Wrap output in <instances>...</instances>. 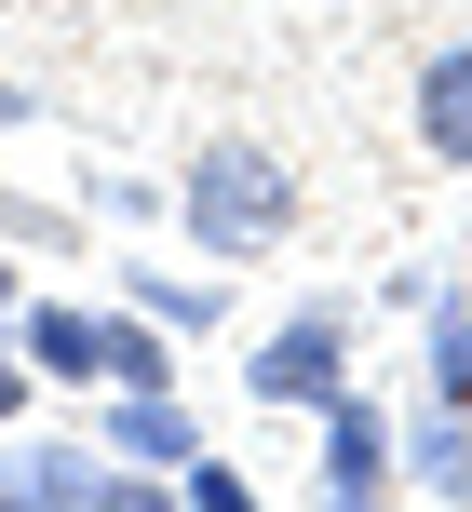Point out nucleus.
Listing matches in <instances>:
<instances>
[{
	"instance_id": "f257e3e1",
	"label": "nucleus",
	"mask_w": 472,
	"mask_h": 512,
	"mask_svg": "<svg viewBox=\"0 0 472 512\" xmlns=\"http://www.w3.org/2000/svg\"><path fill=\"white\" fill-rule=\"evenodd\" d=\"M176 216H189V243H203V256H270V243L297 230V176L257 149V135H216V149H189Z\"/></svg>"
},
{
	"instance_id": "f03ea898",
	"label": "nucleus",
	"mask_w": 472,
	"mask_h": 512,
	"mask_svg": "<svg viewBox=\"0 0 472 512\" xmlns=\"http://www.w3.org/2000/svg\"><path fill=\"white\" fill-rule=\"evenodd\" d=\"M243 391H257L270 418H324V405L351 391V310H338V297L284 310V324L257 337V364H243Z\"/></svg>"
},
{
	"instance_id": "7ed1b4c3",
	"label": "nucleus",
	"mask_w": 472,
	"mask_h": 512,
	"mask_svg": "<svg viewBox=\"0 0 472 512\" xmlns=\"http://www.w3.org/2000/svg\"><path fill=\"white\" fill-rule=\"evenodd\" d=\"M392 472H405L392 405H378V391H338V405H324V486L311 499H392Z\"/></svg>"
},
{
	"instance_id": "20e7f679",
	"label": "nucleus",
	"mask_w": 472,
	"mask_h": 512,
	"mask_svg": "<svg viewBox=\"0 0 472 512\" xmlns=\"http://www.w3.org/2000/svg\"><path fill=\"white\" fill-rule=\"evenodd\" d=\"M14 337H27V364H41V391H108V310H81V297H41Z\"/></svg>"
},
{
	"instance_id": "39448f33",
	"label": "nucleus",
	"mask_w": 472,
	"mask_h": 512,
	"mask_svg": "<svg viewBox=\"0 0 472 512\" xmlns=\"http://www.w3.org/2000/svg\"><path fill=\"white\" fill-rule=\"evenodd\" d=\"M108 445H122V459H149V472H189V405L176 391H108Z\"/></svg>"
},
{
	"instance_id": "423d86ee",
	"label": "nucleus",
	"mask_w": 472,
	"mask_h": 512,
	"mask_svg": "<svg viewBox=\"0 0 472 512\" xmlns=\"http://www.w3.org/2000/svg\"><path fill=\"white\" fill-rule=\"evenodd\" d=\"M419 149L432 162H472V41H446L419 68Z\"/></svg>"
},
{
	"instance_id": "0eeeda50",
	"label": "nucleus",
	"mask_w": 472,
	"mask_h": 512,
	"mask_svg": "<svg viewBox=\"0 0 472 512\" xmlns=\"http://www.w3.org/2000/svg\"><path fill=\"white\" fill-rule=\"evenodd\" d=\"M405 486H432V499H472V405H432V418H405Z\"/></svg>"
},
{
	"instance_id": "6e6552de",
	"label": "nucleus",
	"mask_w": 472,
	"mask_h": 512,
	"mask_svg": "<svg viewBox=\"0 0 472 512\" xmlns=\"http://www.w3.org/2000/svg\"><path fill=\"white\" fill-rule=\"evenodd\" d=\"M108 391H176V324L108 310Z\"/></svg>"
},
{
	"instance_id": "1a4fd4ad",
	"label": "nucleus",
	"mask_w": 472,
	"mask_h": 512,
	"mask_svg": "<svg viewBox=\"0 0 472 512\" xmlns=\"http://www.w3.org/2000/svg\"><path fill=\"white\" fill-rule=\"evenodd\" d=\"M122 310H149V324L203 337V324H216V310H230V297H216V283H176V270H122Z\"/></svg>"
},
{
	"instance_id": "9d476101",
	"label": "nucleus",
	"mask_w": 472,
	"mask_h": 512,
	"mask_svg": "<svg viewBox=\"0 0 472 512\" xmlns=\"http://www.w3.org/2000/svg\"><path fill=\"white\" fill-rule=\"evenodd\" d=\"M419 378H432V405H472V297H446V310H432Z\"/></svg>"
},
{
	"instance_id": "9b49d317",
	"label": "nucleus",
	"mask_w": 472,
	"mask_h": 512,
	"mask_svg": "<svg viewBox=\"0 0 472 512\" xmlns=\"http://www.w3.org/2000/svg\"><path fill=\"white\" fill-rule=\"evenodd\" d=\"M176 512H257V486H243V459L189 445V472H176Z\"/></svg>"
},
{
	"instance_id": "f8f14e48",
	"label": "nucleus",
	"mask_w": 472,
	"mask_h": 512,
	"mask_svg": "<svg viewBox=\"0 0 472 512\" xmlns=\"http://www.w3.org/2000/svg\"><path fill=\"white\" fill-rule=\"evenodd\" d=\"M27 391H41V364H27V337H0V418H27Z\"/></svg>"
},
{
	"instance_id": "ddd939ff",
	"label": "nucleus",
	"mask_w": 472,
	"mask_h": 512,
	"mask_svg": "<svg viewBox=\"0 0 472 512\" xmlns=\"http://www.w3.org/2000/svg\"><path fill=\"white\" fill-rule=\"evenodd\" d=\"M0 310H27V283H14V256H0Z\"/></svg>"
},
{
	"instance_id": "4468645a",
	"label": "nucleus",
	"mask_w": 472,
	"mask_h": 512,
	"mask_svg": "<svg viewBox=\"0 0 472 512\" xmlns=\"http://www.w3.org/2000/svg\"><path fill=\"white\" fill-rule=\"evenodd\" d=\"M0 122H14V81H0Z\"/></svg>"
}]
</instances>
